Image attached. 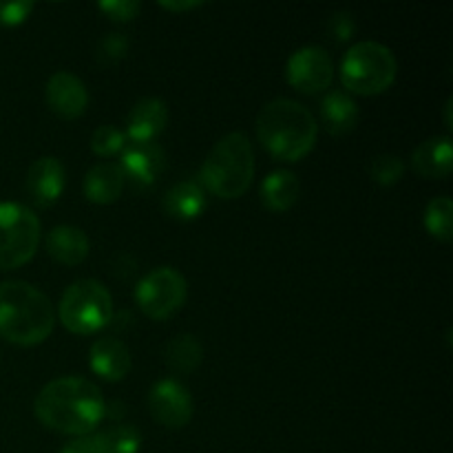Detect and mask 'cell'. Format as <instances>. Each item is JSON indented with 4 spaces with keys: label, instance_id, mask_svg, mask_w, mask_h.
Returning <instances> with one entry per match:
<instances>
[{
    "label": "cell",
    "instance_id": "obj_27",
    "mask_svg": "<svg viewBox=\"0 0 453 453\" xmlns=\"http://www.w3.org/2000/svg\"><path fill=\"white\" fill-rule=\"evenodd\" d=\"M97 9L113 22H131L140 16L142 4L137 0H106L97 3Z\"/></svg>",
    "mask_w": 453,
    "mask_h": 453
},
{
    "label": "cell",
    "instance_id": "obj_9",
    "mask_svg": "<svg viewBox=\"0 0 453 453\" xmlns=\"http://www.w3.org/2000/svg\"><path fill=\"white\" fill-rule=\"evenodd\" d=\"M286 78L290 87L301 93H308V96L326 91L334 78V65H332L330 53L317 44L296 49L288 60Z\"/></svg>",
    "mask_w": 453,
    "mask_h": 453
},
{
    "label": "cell",
    "instance_id": "obj_16",
    "mask_svg": "<svg viewBox=\"0 0 453 453\" xmlns=\"http://www.w3.org/2000/svg\"><path fill=\"white\" fill-rule=\"evenodd\" d=\"M168 109L159 97H142L127 119V137L131 142H155L166 128Z\"/></svg>",
    "mask_w": 453,
    "mask_h": 453
},
{
    "label": "cell",
    "instance_id": "obj_19",
    "mask_svg": "<svg viewBox=\"0 0 453 453\" xmlns=\"http://www.w3.org/2000/svg\"><path fill=\"white\" fill-rule=\"evenodd\" d=\"M323 127L332 137H343L354 131L358 122V106L348 93L332 91L321 102Z\"/></svg>",
    "mask_w": 453,
    "mask_h": 453
},
{
    "label": "cell",
    "instance_id": "obj_12",
    "mask_svg": "<svg viewBox=\"0 0 453 453\" xmlns=\"http://www.w3.org/2000/svg\"><path fill=\"white\" fill-rule=\"evenodd\" d=\"M47 104L58 118L78 119L88 106V91L78 75L58 71L47 82Z\"/></svg>",
    "mask_w": 453,
    "mask_h": 453
},
{
    "label": "cell",
    "instance_id": "obj_24",
    "mask_svg": "<svg viewBox=\"0 0 453 453\" xmlns=\"http://www.w3.org/2000/svg\"><path fill=\"white\" fill-rule=\"evenodd\" d=\"M425 228L438 242H451L453 237V202L449 197H436L425 208Z\"/></svg>",
    "mask_w": 453,
    "mask_h": 453
},
{
    "label": "cell",
    "instance_id": "obj_1",
    "mask_svg": "<svg viewBox=\"0 0 453 453\" xmlns=\"http://www.w3.org/2000/svg\"><path fill=\"white\" fill-rule=\"evenodd\" d=\"M106 401L96 383L80 376H65L44 385L35 396V418L47 429L65 436H91L104 420Z\"/></svg>",
    "mask_w": 453,
    "mask_h": 453
},
{
    "label": "cell",
    "instance_id": "obj_33",
    "mask_svg": "<svg viewBox=\"0 0 453 453\" xmlns=\"http://www.w3.org/2000/svg\"><path fill=\"white\" fill-rule=\"evenodd\" d=\"M451 109H453V97H449V100H447V104H445V127L449 128H453V118H451Z\"/></svg>",
    "mask_w": 453,
    "mask_h": 453
},
{
    "label": "cell",
    "instance_id": "obj_31",
    "mask_svg": "<svg viewBox=\"0 0 453 453\" xmlns=\"http://www.w3.org/2000/svg\"><path fill=\"white\" fill-rule=\"evenodd\" d=\"M60 453H97V447L93 436H80L66 442L60 449Z\"/></svg>",
    "mask_w": 453,
    "mask_h": 453
},
{
    "label": "cell",
    "instance_id": "obj_17",
    "mask_svg": "<svg viewBox=\"0 0 453 453\" xmlns=\"http://www.w3.org/2000/svg\"><path fill=\"white\" fill-rule=\"evenodd\" d=\"M124 184H127V180H124L119 164L102 162L96 164L87 173V177H84V195H87L91 203L106 206V203L118 202L124 190Z\"/></svg>",
    "mask_w": 453,
    "mask_h": 453
},
{
    "label": "cell",
    "instance_id": "obj_32",
    "mask_svg": "<svg viewBox=\"0 0 453 453\" xmlns=\"http://www.w3.org/2000/svg\"><path fill=\"white\" fill-rule=\"evenodd\" d=\"M159 7L166 9V12H190V9H199L202 7V3H197V0H184V3H159Z\"/></svg>",
    "mask_w": 453,
    "mask_h": 453
},
{
    "label": "cell",
    "instance_id": "obj_10",
    "mask_svg": "<svg viewBox=\"0 0 453 453\" xmlns=\"http://www.w3.org/2000/svg\"><path fill=\"white\" fill-rule=\"evenodd\" d=\"M149 410L162 427L181 429L193 418V396L175 379H164L150 389Z\"/></svg>",
    "mask_w": 453,
    "mask_h": 453
},
{
    "label": "cell",
    "instance_id": "obj_28",
    "mask_svg": "<svg viewBox=\"0 0 453 453\" xmlns=\"http://www.w3.org/2000/svg\"><path fill=\"white\" fill-rule=\"evenodd\" d=\"M34 12L31 0H18V3H3L0 0V25L18 27L27 20Z\"/></svg>",
    "mask_w": 453,
    "mask_h": 453
},
{
    "label": "cell",
    "instance_id": "obj_2",
    "mask_svg": "<svg viewBox=\"0 0 453 453\" xmlns=\"http://www.w3.org/2000/svg\"><path fill=\"white\" fill-rule=\"evenodd\" d=\"M319 124L312 111L301 102L277 97L257 115V137L273 157L301 162L317 144Z\"/></svg>",
    "mask_w": 453,
    "mask_h": 453
},
{
    "label": "cell",
    "instance_id": "obj_6",
    "mask_svg": "<svg viewBox=\"0 0 453 453\" xmlns=\"http://www.w3.org/2000/svg\"><path fill=\"white\" fill-rule=\"evenodd\" d=\"M58 319L71 334H96V332L104 330L113 319L111 292L96 279H82V281L71 283L60 299Z\"/></svg>",
    "mask_w": 453,
    "mask_h": 453
},
{
    "label": "cell",
    "instance_id": "obj_15",
    "mask_svg": "<svg viewBox=\"0 0 453 453\" xmlns=\"http://www.w3.org/2000/svg\"><path fill=\"white\" fill-rule=\"evenodd\" d=\"M411 168L425 180H445L453 171L451 137H429L411 153Z\"/></svg>",
    "mask_w": 453,
    "mask_h": 453
},
{
    "label": "cell",
    "instance_id": "obj_26",
    "mask_svg": "<svg viewBox=\"0 0 453 453\" xmlns=\"http://www.w3.org/2000/svg\"><path fill=\"white\" fill-rule=\"evenodd\" d=\"M127 135L115 127H100L91 135V150L100 157H113L124 149Z\"/></svg>",
    "mask_w": 453,
    "mask_h": 453
},
{
    "label": "cell",
    "instance_id": "obj_22",
    "mask_svg": "<svg viewBox=\"0 0 453 453\" xmlns=\"http://www.w3.org/2000/svg\"><path fill=\"white\" fill-rule=\"evenodd\" d=\"M202 343L193 334H177L166 345V365L180 374H193L202 365Z\"/></svg>",
    "mask_w": 453,
    "mask_h": 453
},
{
    "label": "cell",
    "instance_id": "obj_25",
    "mask_svg": "<svg viewBox=\"0 0 453 453\" xmlns=\"http://www.w3.org/2000/svg\"><path fill=\"white\" fill-rule=\"evenodd\" d=\"M405 175V164L396 155H376L370 164V177L379 186H394Z\"/></svg>",
    "mask_w": 453,
    "mask_h": 453
},
{
    "label": "cell",
    "instance_id": "obj_5",
    "mask_svg": "<svg viewBox=\"0 0 453 453\" xmlns=\"http://www.w3.org/2000/svg\"><path fill=\"white\" fill-rule=\"evenodd\" d=\"M398 73V62L385 44L358 42L348 49L341 60V82L349 93L357 96H379L394 84Z\"/></svg>",
    "mask_w": 453,
    "mask_h": 453
},
{
    "label": "cell",
    "instance_id": "obj_8",
    "mask_svg": "<svg viewBox=\"0 0 453 453\" xmlns=\"http://www.w3.org/2000/svg\"><path fill=\"white\" fill-rule=\"evenodd\" d=\"M188 283L175 268H157L140 279L135 288V301L142 312L153 321H166L184 305Z\"/></svg>",
    "mask_w": 453,
    "mask_h": 453
},
{
    "label": "cell",
    "instance_id": "obj_18",
    "mask_svg": "<svg viewBox=\"0 0 453 453\" xmlns=\"http://www.w3.org/2000/svg\"><path fill=\"white\" fill-rule=\"evenodd\" d=\"M47 252L62 265H78L88 257V237L78 226H56L47 234Z\"/></svg>",
    "mask_w": 453,
    "mask_h": 453
},
{
    "label": "cell",
    "instance_id": "obj_7",
    "mask_svg": "<svg viewBox=\"0 0 453 453\" xmlns=\"http://www.w3.org/2000/svg\"><path fill=\"white\" fill-rule=\"evenodd\" d=\"M40 219L18 202H0V270H13L34 259L40 246Z\"/></svg>",
    "mask_w": 453,
    "mask_h": 453
},
{
    "label": "cell",
    "instance_id": "obj_21",
    "mask_svg": "<svg viewBox=\"0 0 453 453\" xmlns=\"http://www.w3.org/2000/svg\"><path fill=\"white\" fill-rule=\"evenodd\" d=\"M299 180L290 171H274L261 184V202L270 212H288L299 199Z\"/></svg>",
    "mask_w": 453,
    "mask_h": 453
},
{
    "label": "cell",
    "instance_id": "obj_29",
    "mask_svg": "<svg viewBox=\"0 0 453 453\" xmlns=\"http://www.w3.org/2000/svg\"><path fill=\"white\" fill-rule=\"evenodd\" d=\"M128 53V40L124 34H106L100 42V56L106 62L124 60Z\"/></svg>",
    "mask_w": 453,
    "mask_h": 453
},
{
    "label": "cell",
    "instance_id": "obj_14",
    "mask_svg": "<svg viewBox=\"0 0 453 453\" xmlns=\"http://www.w3.org/2000/svg\"><path fill=\"white\" fill-rule=\"evenodd\" d=\"M88 363H91V370L100 379L115 383V380L127 379L128 372H131L133 358L122 341L115 339V336H102L91 345Z\"/></svg>",
    "mask_w": 453,
    "mask_h": 453
},
{
    "label": "cell",
    "instance_id": "obj_30",
    "mask_svg": "<svg viewBox=\"0 0 453 453\" xmlns=\"http://www.w3.org/2000/svg\"><path fill=\"white\" fill-rule=\"evenodd\" d=\"M330 31L334 34V38L339 40V42H345V40L352 38L354 31H357L354 18L349 16V13H336L330 20Z\"/></svg>",
    "mask_w": 453,
    "mask_h": 453
},
{
    "label": "cell",
    "instance_id": "obj_4",
    "mask_svg": "<svg viewBox=\"0 0 453 453\" xmlns=\"http://www.w3.org/2000/svg\"><path fill=\"white\" fill-rule=\"evenodd\" d=\"M255 180V150L246 133L221 137L203 159L199 181L219 199H237L248 193Z\"/></svg>",
    "mask_w": 453,
    "mask_h": 453
},
{
    "label": "cell",
    "instance_id": "obj_11",
    "mask_svg": "<svg viewBox=\"0 0 453 453\" xmlns=\"http://www.w3.org/2000/svg\"><path fill=\"white\" fill-rule=\"evenodd\" d=\"M66 186L65 166L58 157H40L27 171L25 188L29 193L31 202L38 208H49L62 197V190Z\"/></svg>",
    "mask_w": 453,
    "mask_h": 453
},
{
    "label": "cell",
    "instance_id": "obj_13",
    "mask_svg": "<svg viewBox=\"0 0 453 453\" xmlns=\"http://www.w3.org/2000/svg\"><path fill=\"white\" fill-rule=\"evenodd\" d=\"M164 150L155 142H131L124 149L119 168L124 180H131L137 186H150L157 181L164 171Z\"/></svg>",
    "mask_w": 453,
    "mask_h": 453
},
{
    "label": "cell",
    "instance_id": "obj_23",
    "mask_svg": "<svg viewBox=\"0 0 453 453\" xmlns=\"http://www.w3.org/2000/svg\"><path fill=\"white\" fill-rule=\"evenodd\" d=\"M97 453H140L142 434L128 425L104 429L100 434H93Z\"/></svg>",
    "mask_w": 453,
    "mask_h": 453
},
{
    "label": "cell",
    "instance_id": "obj_20",
    "mask_svg": "<svg viewBox=\"0 0 453 453\" xmlns=\"http://www.w3.org/2000/svg\"><path fill=\"white\" fill-rule=\"evenodd\" d=\"M164 211L180 221H193L206 211V193L195 181H180L164 195Z\"/></svg>",
    "mask_w": 453,
    "mask_h": 453
},
{
    "label": "cell",
    "instance_id": "obj_3",
    "mask_svg": "<svg viewBox=\"0 0 453 453\" xmlns=\"http://www.w3.org/2000/svg\"><path fill=\"white\" fill-rule=\"evenodd\" d=\"M56 326L53 305L38 288L25 281L0 283V336L9 343L31 348L51 336Z\"/></svg>",
    "mask_w": 453,
    "mask_h": 453
}]
</instances>
